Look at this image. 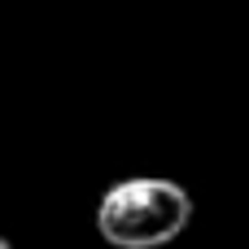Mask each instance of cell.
<instances>
[{
	"label": "cell",
	"instance_id": "1",
	"mask_svg": "<svg viewBox=\"0 0 249 249\" xmlns=\"http://www.w3.org/2000/svg\"><path fill=\"white\" fill-rule=\"evenodd\" d=\"M193 219V197L175 179H118L96 206V232L118 249H158Z\"/></svg>",
	"mask_w": 249,
	"mask_h": 249
},
{
	"label": "cell",
	"instance_id": "2",
	"mask_svg": "<svg viewBox=\"0 0 249 249\" xmlns=\"http://www.w3.org/2000/svg\"><path fill=\"white\" fill-rule=\"evenodd\" d=\"M0 249H13V245H9V241H0Z\"/></svg>",
	"mask_w": 249,
	"mask_h": 249
}]
</instances>
